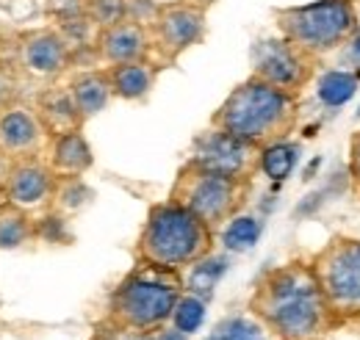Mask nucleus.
<instances>
[{
    "mask_svg": "<svg viewBox=\"0 0 360 340\" xmlns=\"http://www.w3.org/2000/svg\"><path fill=\"white\" fill-rule=\"evenodd\" d=\"M94 164L91 147L86 136L78 130H67L61 136H53L50 144V169L56 174H84Z\"/></svg>",
    "mask_w": 360,
    "mask_h": 340,
    "instance_id": "nucleus-16",
    "label": "nucleus"
},
{
    "mask_svg": "<svg viewBox=\"0 0 360 340\" xmlns=\"http://www.w3.org/2000/svg\"><path fill=\"white\" fill-rule=\"evenodd\" d=\"M358 117H360V108H358Z\"/></svg>",
    "mask_w": 360,
    "mask_h": 340,
    "instance_id": "nucleus-36",
    "label": "nucleus"
},
{
    "mask_svg": "<svg viewBox=\"0 0 360 340\" xmlns=\"http://www.w3.org/2000/svg\"><path fill=\"white\" fill-rule=\"evenodd\" d=\"M158 8H161L158 0H128V20L150 28L155 14H158Z\"/></svg>",
    "mask_w": 360,
    "mask_h": 340,
    "instance_id": "nucleus-29",
    "label": "nucleus"
},
{
    "mask_svg": "<svg viewBox=\"0 0 360 340\" xmlns=\"http://www.w3.org/2000/svg\"><path fill=\"white\" fill-rule=\"evenodd\" d=\"M347 42H349V58H352V64L360 67V25L352 31V37H349Z\"/></svg>",
    "mask_w": 360,
    "mask_h": 340,
    "instance_id": "nucleus-33",
    "label": "nucleus"
},
{
    "mask_svg": "<svg viewBox=\"0 0 360 340\" xmlns=\"http://www.w3.org/2000/svg\"><path fill=\"white\" fill-rule=\"evenodd\" d=\"M188 164L225 174V177H236V180H250L261 169V147L214 128L194 138Z\"/></svg>",
    "mask_w": 360,
    "mask_h": 340,
    "instance_id": "nucleus-7",
    "label": "nucleus"
},
{
    "mask_svg": "<svg viewBox=\"0 0 360 340\" xmlns=\"http://www.w3.org/2000/svg\"><path fill=\"white\" fill-rule=\"evenodd\" d=\"M274 17L280 34L308 55H319L338 47L358 28L352 0H314L305 6L277 8Z\"/></svg>",
    "mask_w": 360,
    "mask_h": 340,
    "instance_id": "nucleus-5",
    "label": "nucleus"
},
{
    "mask_svg": "<svg viewBox=\"0 0 360 340\" xmlns=\"http://www.w3.org/2000/svg\"><path fill=\"white\" fill-rule=\"evenodd\" d=\"M352 174L360 180V133L355 136V141H352Z\"/></svg>",
    "mask_w": 360,
    "mask_h": 340,
    "instance_id": "nucleus-34",
    "label": "nucleus"
},
{
    "mask_svg": "<svg viewBox=\"0 0 360 340\" xmlns=\"http://www.w3.org/2000/svg\"><path fill=\"white\" fill-rule=\"evenodd\" d=\"M53 185H56L53 169L39 161H31V158L17 161L6 174V197H8V202H14L20 208L42 205L45 200L53 197Z\"/></svg>",
    "mask_w": 360,
    "mask_h": 340,
    "instance_id": "nucleus-14",
    "label": "nucleus"
},
{
    "mask_svg": "<svg viewBox=\"0 0 360 340\" xmlns=\"http://www.w3.org/2000/svg\"><path fill=\"white\" fill-rule=\"evenodd\" d=\"M11 94H14V81H11V75H8V72H3V70H0V114L8 108Z\"/></svg>",
    "mask_w": 360,
    "mask_h": 340,
    "instance_id": "nucleus-32",
    "label": "nucleus"
},
{
    "mask_svg": "<svg viewBox=\"0 0 360 340\" xmlns=\"http://www.w3.org/2000/svg\"><path fill=\"white\" fill-rule=\"evenodd\" d=\"M56 28H58V34L64 37V42L70 44L72 55L81 53V50H94L97 34H100V28L94 25L89 11H86V14H78V17H70V20H58Z\"/></svg>",
    "mask_w": 360,
    "mask_h": 340,
    "instance_id": "nucleus-23",
    "label": "nucleus"
},
{
    "mask_svg": "<svg viewBox=\"0 0 360 340\" xmlns=\"http://www.w3.org/2000/svg\"><path fill=\"white\" fill-rule=\"evenodd\" d=\"M258 238H261V221L255 216H233L230 224L225 227V233H222L225 247L233 252L250 249Z\"/></svg>",
    "mask_w": 360,
    "mask_h": 340,
    "instance_id": "nucleus-24",
    "label": "nucleus"
},
{
    "mask_svg": "<svg viewBox=\"0 0 360 340\" xmlns=\"http://www.w3.org/2000/svg\"><path fill=\"white\" fill-rule=\"evenodd\" d=\"M208 340H214V338H208Z\"/></svg>",
    "mask_w": 360,
    "mask_h": 340,
    "instance_id": "nucleus-37",
    "label": "nucleus"
},
{
    "mask_svg": "<svg viewBox=\"0 0 360 340\" xmlns=\"http://www.w3.org/2000/svg\"><path fill=\"white\" fill-rule=\"evenodd\" d=\"M34 235V218L14 202L0 205V249H17Z\"/></svg>",
    "mask_w": 360,
    "mask_h": 340,
    "instance_id": "nucleus-19",
    "label": "nucleus"
},
{
    "mask_svg": "<svg viewBox=\"0 0 360 340\" xmlns=\"http://www.w3.org/2000/svg\"><path fill=\"white\" fill-rule=\"evenodd\" d=\"M180 301V280L175 268L139 263L111 294V318L122 329L150 332L172 318Z\"/></svg>",
    "mask_w": 360,
    "mask_h": 340,
    "instance_id": "nucleus-4",
    "label": "nucleus"
},
{
    "mask_svg": "<svg viewBox=\"0 0 360 340\" xmlns=\"http://www.w3.org/2000/svg\"><path fill=\"white\" fill-rule=\"evenodd\" d=\"M205 318V301L197 296H180V301L175 304V313H172V321H175V329H180L183 335L188 332H197L200 324Z\"/></svg>",
    "mask_w": 360,
    "mask_h": 340,
    "instance_id": "nucleus-25",
    "label": "nucleus"
},
{
    "mask_svg": "<svg viewBox=\"0 0 360 340\" xmlns=\"http://www.w3.org/2000/svg\"><path fill=\"white\" fill-rule=\"evenodd\" d=\"M37 117L42 122L45 133L50 136H61L67 130H78L84 125L70 89H47L37 100Z\"/></svg>",
    "mask_w": 360,
    "mask_h": 340,
    "instance_id": "nucleus-15",
    "label": "nucleus"
},
{
    "mask_svg": "<svg viewBox=\"0 0 360 340\" xmlns=\"http://www.w3.org/2000/svg\"><path fill=\"white\" fill-rule=\"evenodd\" d=\"M255 310L285 340H308L321 329L330 301L316 268L285 266L271 271L255 294Z\"/></svg>",
    "mask_w": 360,
    "mask_h": 340,
    "instance_id": "nucleus-1",
    "label": "nucleus"
},
{
    "mask_svg": "<svg viewBox=\"0 0 360 340\" xmlns=\"http://www.w3.org/2000/svg\"><path fill=\"white\" fill-rule=\"evenodd\" d=\"M316 277L330 307L360 313V241H341L319 257Z\"/></svg>",
    "mask_w": 360,
    "mask_h": 340,
    "instance_id": "nucleus-8",
    "label": "nucleus"
},
{
    "mask_svg": "<svg viewBox=\"0 0 360 340\" xmlns=\"http://www.w3.org/2000/svg\"><path fill=\"white\" fill-rule=\"evenodd\" d=\"M45 128L39 117L22 105H8L0 114V155L6 158H31L42 147Z\"/></svg>",
    "mask_w": 360,
    "mask_h": 340,
    "instance_id": "nucleus-13",
    "label": "nucleus"
},
{
    "mask_svg": "<svg viewBox=\"0 0 360 340\" xmlns=\"http://www.w3.org/2000/svg\"><path fill=\"white\" fill-rule=\"evenodd\" d=\"M247 191H250V180H236L186 164L172 185L169 200L191 211L214 230L238 213L247 200Z\"/></svg>",
    "mask_w": 360,
    "mask_h": 340,
    "instance_id": "nucleus-6",
    "label": "nucleus"
},
{
    "mask_svg": "<svg viewBox=\"0 0 360 340\" xmlns=\"http://www.w3.org/2000/svg\"><path fill=\"white\" fill-rule=\"evenodd\" d=\"M225 268H227L225 257L205 255L202 260H197V263L191 266V274H188V280H186V291H188L191 296L202 299V301L211 299L214 296L217 282H219V277L225 274Z\"/></svg>",
    "mask_w": 360,
    "mask_h": 340,
    "instance_id": "nucleus-20",
    "label": "nucleus"
},
{
    "mask_svg": "<svg viewBox=\"0 0 360 340\" xmlns=\"http://www.w3.org/2000/svg\"><path fill=\"white\" fill-rule=\"evenodd\" d=\"M61 177H64V180L53 185V197H56L58 205L67 208V211L81 208V205L89 200V188L84 185L81 174H61Z\"/></svg>",
    "mask_w": 360,
    "mask_h": 340,
    "instance_id": "nucleus-26",
    "label": "nucleus"
},
{
    "mask_svg": "<svg viewBox=\"0 0 360 340\" xmlns=\"http://www.w3.org/2000/svg\"><path fill=\"white\" fill-rule=\"evenodd\" d=\"M108 81L117 97L122 100H141L150 94V89L155 84V67L144 58V61H128V64H114L105 70Z\"/></svg>",
    "mask_w": 360,
    "mask_h": 340,
    "instance_id": "nucleus-18",
    "label": "nucleus"
},
{
    "mask_svg": "<svg viewBox=\"0 0 360 340\" xmlns=\"http://www.w3.org/2000/svg\"><path fill=\"white\" fill-rule=\"evenodd\" d=\"M70 94H72V103L81 114V119L86 122L94 114H100L111 97H114V89L108 81V72H100V70H89V72H81L72 78V84L67 86Z\"/></svg>",
    "mask_w": 360,
    "mask_h": 340,
    "instance_id": "nucleus-17",
    "label": "nucleus"
},
{
    "mask_svg": "<svg viewBox=\"0 0 360 340\" xmlns=\"http://www.w3.org/2000/svg\"><path fill=\"white\" fill-rule=\"evenodd\" d=\"M0 205H3V202H0Z\"/></svg>",
    "mask_w": 360,
    "mask_h": 340,
    "instance_id": "nucleus-38",
    "label": "nucleus"
},
{
    "mask_svg": "<svg viewBox=\"0 0 360 340\" xmlns=\"http://www.w3.org/2000/svg\"><path fill=\"white\" fill-rule=\"evenodd\" d=\"M86 11L97 28H111L128 20V0H89Z\"/></svg>",
    "mask_w": 360,
    "mask_h": 340,
    "instance_id": "nucleus-27",
    "label": "nucleus"
},
{
    "mask_svg": "<svg viewBox=\"0 0 360 340\" xmlns=\"http://www.w3.org/2000/svg\"><path fill=\"white\" fill-rule=\"evenodd\" d=\"M34 230H37L42 238H47V241H61V238L67 235V233H64V218H58V216H47L39 224H34Z\"/></svg>",
    "mask_w": 360,
    "mask_h": 340,
    "instance_id": "nucleus-31",
    "label": "nucleus"
},
{
    "mask_svg": "<svg viewBox=\"0 0 360 340\" xmlns=\"http://www.w3.org/2000/svg\"><path fill=\"white\" fill-rule=\"evenodd\" d=\"M300 158V147L288 141H274L261 150V171L271 180H285Z\"/></svg>",
    "mask_w": 360,
    "mask_h": 340,
    "instance_id": "nucleus-22",
    "label": "nucleus"
},
{
    "mask_svg": "<svg viewBox=\"0 0 360 340\" xmlns=\"http://www.w3.org/2000/svg\"><path fill=\"white\" fill-rule=\"evenodd\" d=\"M252 75L283 91L297 94V89H302L311 78V55L285 37L261 39L252 50Z\"/></svg>",
    "mask_w": 360,
    "mask_h": 340,
    "instance_id": "nucleus-10",
    "label": "nucleus"
},
{
    "mask_svg": "<svg viewBox=\"0 0 360 340\" xmlns=\"http://www.w3.org/2000/svg\"><path fill=\"white\" fill-rule=\"evenodd\" d=\"M358 72H341V70L324 72L319 78V100L330 108H341L358 91Z\"/></svg>",
    "mask_w": 360,
    "mask_h": 340,
    "instance_id": "nucleus-21",
    "label": "nucleus"
},
{
    "mask_svg": "<svg viewBox=\"0 0 360 340\" xmlns=\"http://www.w3.org/2000/svg\"><path fill=\"white\" fill-rule=\"evenodd\" d=\"M297 122V97L261 78H250L236 86L214 117V128L250 141L255 147H269L283 141Z\"/></svg>",
    "mask_w": 360,
    "mask_h": 340,
    "instance_id": "nucleus-2",
    "label": "nucleus"
},
{
    "mask_svg": "<svg viewBox=\"0 0 360 340\" xmlns=\"http://www.w3.org/2000/svg\"><path fill=\"white\" fill-rule=\"evenodd\" d=\"M214 340H266L261 327L247 321V318H227L225 324H219V329L211 335Z\"/></svg>",
    "mask_w": 360,
    "mask_h": 340,
    "instance_id": "nucleus-28",
    "label": "nucleus"
},
{
    "mask_svg": "<svg viewBox=\"0 0 360 340\" xmlns=\"http://www.w3.org/2000/svg\"><path fill=\"white\" fill-rule=\"evenodd\" d=\"M20 61L34 75H58L72 61V50L58 34V28H39L22 37L20 42Z\"/></svg>",
    "mask_w": 360,
    "mask_h": 340,
    "instance_id": "nucleus-12",
    "label": "nucleus"
},
{
    "mask_svg": "<svg viewBox=\"0 0 360 340\" xmlns=\"http://www.w3.org/2000/svg\"><path fill=\"white\" fill-rule=\"evenodd\" d=\"M188 3H194V6H200V8H205V11H208V6H214L217 0H188Z\"/></svg>",
    "mask_w": 360,
    "mask_h": 340,
    "instance_id": "nucleus-35",
    "label": "nucleus"
},
{
    "mask_svg": "<svg viewBox=\"0 0 360 340\" xmlns=\"http://www.w3.org/2000/svg\"><path fill=\"white\" fill-rule=\"evenodd\" d=\"M214 233L183 205L167 200L153 205L139 235V257L153 266L183 268L211 255Z\"/></svg>",
    "mask_w": 360,
    "mask_h": 340,
    "instance_id": "nucleus-3",
    "label": "nucleus"
},
{
    "mask_svg": "<svg viewBox=\"0 0 360 340\" xmlns=\"http://www.w3.org/2000/svg\"><path fill=\"white\" fill-rule=\"evenodd\" d=\"M202 37H205V8H200L188 0L161 3L158 14L150 25L153 47L164 58H178L188 47L202 42Z\"/></svg>",
    "mask_w": 360,
    "mask_h": 340,
    "instance_id": "nucleus-9",
    "label": "nucleus"
},
{
    "mask_svg": "<svg viewBox=\"0 0 360 340\" xmlns=\"http://www.w3.org/2000/svg\"><path fill=\"white\" fill-rule=\"evenodd\" d=\"M86 6L89 0H47V14L58 22V20H70V17H78V14H86Z\"/></svg>",
    "mask_w": 360,
    "mask_h": 340,
    "instance_id": "nucleus-30",
    "label": "nucleus"
},
{
    "mask_svg": "<svg viewBox=\"0 0 360 340\" xmlns=\"http://www.w3.org/2000/svg\"><path fill=\"white\" fill-rule=\"evenodd\" d=\"M153 50V39H150V28L122 20L111 28H100L97 34V44L94 53L100 61H105L108 67L114 64H128V61H144Z\"/></svg>",
    "mask_w": 360,
    "mask_h": 340,
    "instance_id": "nucleus-11",
    "label": "nucleus"
}]
</instances>
